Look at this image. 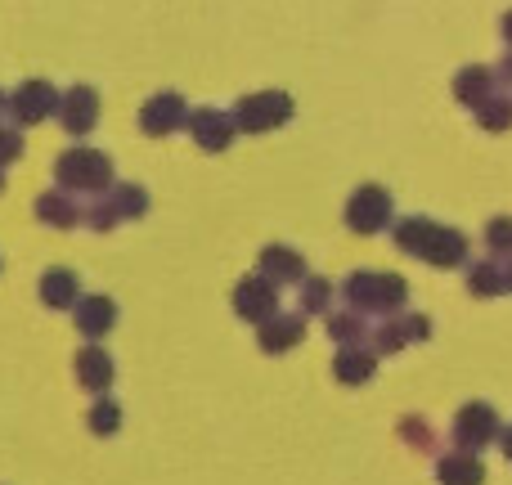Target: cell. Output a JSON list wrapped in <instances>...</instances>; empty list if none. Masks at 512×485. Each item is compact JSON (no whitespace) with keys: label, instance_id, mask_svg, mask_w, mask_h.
<instances>
[{"label":"cell","instance_id":"1","mask_svg":"<svg viewBox=\"0 0 512 485\" xmlns=\"http://www.w3.org/2000/svg\"><path fill=\"white\" fill-rule=\"evenodd\" d=\"M396 247L405 256H418V261L436 265V270H450V265L468 261V239L450 225H436L427 216H409V221L396 225Z\"/></svg>","mask_w":512,"mask_h":485},{"label":"cell","instance_id":"2","mask_svg":"<svg viewBox=\"0 0 512 485\" xmlns=\"http://www.w3.org/2000/svg\"><path fill=\"white\" fill-rule=\"evenodd\" d=\"M342 292L351 301V310H360V315H396L409 297L400 274H373V270H355L342 283Z\"/></svg>","mask_w":512,"mask_h":485},{"label":"cell","instance_id":"3","mask_svg":"<svg viewBox=\"0 0 512 485\" xmlns=\"http://www.w3.org/2000/svg\"><path fill=\"white\" fill-rule=\"evenodd\" d=\"M54 176H59L63 189H86V194H99V189L113 185V162L99 149H68L59 162H54Z\"/></svg>","mask_w":512,"mask_h":485},{"label":"cell","instance_id":"4","mask_svg":"<svg viewBox=\"0 0 512 485\" xmlns=\"http://www.w3.org/2000/svg\"><path fill=\"white\" fill-rule=\"evenodd\" d=\"M450 441L459 445L463 454H481L486 445L499 441V414L486 405V400H472L454 414V427H450Z\"/></svg>","mask_w":512,"mask_h":485},{"label":"cell","instance_id":"5","mask_svg":"<svg viewBox=\"0 0 512 485\" xmlns=\"http://www.w3.org/2000/svg\"><path fill=\"white\" fill-rule=\"evenodd\" d=\"M292 117V99L283 95V90H261V95H248L239 99V108H234V126L239 131H274V126H283Z\"/></svg>","mask_w":512,"mask_h":485},{"label":"cell","instance_id":"6","mask_svg":"<svg viewBox=\"0 0 512 485\" xmlns=\"http://www.w3.org/2000/svg\"><path fill=\"white\" fill-rule=\"evenodd\" d=\"M346 225L355 234H378L391 225V194L382 185H360L346 203Z\"/></svg>","mask_w":512,"mask_h":485},{"label":"cell","instance_id":"7","mask_svg":"<svg viewBox=\"0 0 512 485\" xmlns=\"http://www.w3.org/2000/svg\"><path fill=\"white\" fill-rule=\"evenodd\" d=\"M5 108L14 113L18 126H36V122H45V117L59 108V95H54L50 81H23V86L5 99Z\"/></svg>","mask_w":512,"mask_h":485},{"label":"cell","instance_id":"8","mask_svg":"<svg viewBox=\"0 0 512 485\" xmlns=\"http://www.w3.org/2000/svg\"><path fill=\"white\" fill-rule=\"evenodd\" d=\"M189 131H194L198 149L225 153L234 144V135H239V126H234V113H221V108H198V113H189Z\"/></svg>","mask_w":512,"mask_h":485},{"label":"cell","instance_id":"9","mask_svg":"<svg viewBox=\"0 0 512 485\" xmlns=\"http://www.w3.org/2000/svg\"><path fill=\"white\" fill-rule=\"evenodd\" d=\"M234 310H239L248 324H261V319H270L274 310H279V292H274V283H265L261 274H248V279H239V288H234Z\"/></svg>","mask_w":512,"mask_h":485},{"label":"cell","instance_id":"10","mask_svg":"<svg viewBox=\"0 0 512 485\" xmlns=\"http://www.w3.org/2000/svg\"><path fill=\"white\" fill-rule=\"evenodd\" d=\"M185 122H189V108H185V99H180L176 90H167V95H153L149 104L140 108L144 135H171V131H180Z\"/></svg>","mask_w":512,"mask_h":485},{"label":"cell","instance_id":"11","mask_svg":"<svg viewBox=\"0 0 512 485\" xmlns=\"http://www.w3.org/2000/svg\"><path fill=\"white\" fill-rule=\"evenodd\" d=\"M301 337H306V319H301V315H283V310H274L270 319H261V324H256V342H261L265 355L292 351Z\"/></svg>","mask_w":512,"mask_h":485},{"label":"cell","instance_id":"12","mask_svg":"<svg viewBox=\"0 0 512 485\" xmlns=\"http://www.w3.org/2000/svg\"><path fill=\"white\" fill-rule=\"evenodd\" d=\"M54 113H59V122H63V131L68 135H86L90 126L99 122V95L90 86H72L68 95L59 99Z\"/></svg>","mask_w":512,"mask_h":485},{"label":"cell","instance_id":"13","mask_svg":"<svg viewBox=\"0 0 512 485\" xmlns=\"http://www.w3.org/2000/svg\"><path fill=\"white\" fill-rule=\"evenodd\" d=\"M72 319H77V333L86 337V342H99L104 333H113L117 324V301L113 297H77V306H72Z\"/></svg>","mask_w":512,"mask_h":485},{"label":"cell","instance_id":"14","mask_svg":"<svg viewBox=\"0 0 512 485\" xmlns=\"http://www.w3.org/2000/svg\"><path fill=\"white\" fill-rule=\"evenodd\" d=\"M77 382L90 391V396H108V387H113V378H117V369H113V355L104 351V346H81L77 351Z\"/></svg>","mask_w":512,"mask_h":485},{"label":"cell","instance_id":"15","mask_svg":"<svg viewBox=\"0 0 512 485\" xmlns=\"http://www.w3.org/2000/svg\"><path fill=\"white\" fill-rule=\"evenodd\" d=\"M261 279L274 283V288H279V283H301V279H306V261H301L292 247L270 243L261 252Z\"/></svg>","mask_w":512,"mask_h":485},{"label":"cell","instance_id":"16","mask_svg":"<svg viewBox=\"0 0 512 485\" xmlns=\"http://www.w3.org/2000/svg\"><path fill=\"white\" fill-rule=\"evenodd\" d=\"M378 373V355L364 351V346H342L333 360V378L342 382V387H364V382Z\"/></svg>","mask_w":512,"mask_h":485},{"label":"cell","instance_id":"17","mask_svg":"<svg viewBox=\"0 0 512 485\" xmlns=\"http://www.w3.org/2000/svg\"><path fill=\"white\" fill-rule=\"evenodd\" d=\"M436 481L441 485H486V463H481L477 454L454 450L436 463Z\"/></svg>","mask_w":512,"mask_h":485},{"label":"cell","instance_id":"18","mask_svg":"<svg viewBox=\"0 0 512 485\" xmlns=\"http://www.w3.org/2000/svg\"><path fill=\"white\" fill-rule=\"evenodd\" d=\"M495 95V72L486 68V63H472V68H463L459 77H454V99L468 108L486 104V99Z\"/></svg>","mask_w":512,"mask_h":485},{"label":"cell","instance_id":"19","mask_svg":"<svg viewBox=\"0 0 512 485\" xmlns=\"http://www.w3.org/2000/svg\"><path fill=\"white\" fill-rule=\"evenodd\" d=\"M81 297V283L72 270H45L41 274V301L50 310H72Z\"/></svg>","mask_w":512,"mask_h":485},{"label":"cell","instance_id":"20","mask_svg":"<svg viewBox=\"0 0 512 485\" xmlns=\"http://www.w3.org/2000/svg\"><path fill=\"white\" fill-rule=\"evenodd\" d=\"M36 216H41L45 225H54V230H72V225H81V207L72 203L68 194H41L36 198Z\"/></svg>","mask_w":512,"mask_h":485},{"label":"cell","instance_id":"21","mask_svg":"<svg viewBox=\"0 0 512 485\" xmlns=\"http://www.w3.org/2000/svg\"><path fill=\"white\" fill-rule=\"evenodd\" d=\"M328 337L337 346H364L369 337V324H364L360 310H346V315H328Z\"/></svg>","mask_w":512,"mask_h":485},{"label":"cell","instance_id":"22","mask_svg":"<svg viewBox=\"0 0 512 485\" xmlns=\"http://www.w3.org/2000/svg\"><path fill=\"white\" fill-rule=\"evenodd\" d=\"M108 207H113L117 221H135V216L149 212V194H144L140 185H117L113 194H108Z\"/></svg>","mask_w":512,"mask_h":485},{"label":"cell","instance_id":"23","mask_svg":"<svg viewBox=\"0 0 512 485\" xmlns=\"http://www.w3.org/2000/svg\"><path fill=\"white\" fill-rule=\"evenodd\" d=\"M328 306H333V283L306 274L301 279V315H328Z\"/></svg>","mask_w":512,"mask_h":485},{"label":"cell","instance_id":"24","mask_svg":"<svg viewBox=\"0 0 512 485\" xmlns=\"http://www.w3.org/2000/svg\"><path fill=\"white\" fill-rule=\"evenodd\" d=\"M468 292L472 297H499L504 292V270H499V261H477L468 270Z\"/></svg>","mask_w":512,"mask_h":485},{"label":"cell","instance_id":"25","mask_svg":"<svg viewBox=\"0 0 512 485\" xmlns=\"http://www.w3.org/2000/svg\"><path fill=\"white\" fill-rule=\"evenodd\" d=\"M86 427L95 436H113L117 427H122V405H117L113 396H99L95 405H90V414H86Z\"/></svg>","mask_w":512,"mask_h":485},{"label":"cell","instance_id":"26","mask_svg":"<svg viewBox=\"0 0 512 485\" xmlns=\"http://www.w3.org/2000/svg\"><path fill=\"white\" fill-rule=\"evenodd\" d=\"M472 113H477V122L486 126V131H508L512 126V99L508 95H490L486 104H477Z\"/></svg>","mask_w":512,"mask_h":485},{"label":"cell","instance_id":"27","mask_svg":"<svg viewBox=\"0 0 512 485\" xmlns=\"http://www.w3.org/2000/svg\"><path fill=\"white\" fill-rule=\"evenodd\" d=\"M400 436H405V445H414V450H423V454L436 450V436H432V427H427V418H400Z\"/></svg>","mask_w":512,"mask_h":485},{"label":"cell","instance_id":"28","mask_svg":"<svg viewBox=\"0 0 512 485\" xmlns=\"http://www.w3.org/2000/svg\"><path fill=\"white\" fill-rule=\"evenodd\" d=\"M486 243H490V252H499V256L512 252V216H495V221L486 225Z\"/></svg>","mask_w":512,"mask_h":485},{"label":"cell","instance_id":"29","mask_svg":"<svg viewBox=\"0 0 512 485\" xmlns=\"http://www.w3.org/2000/svg\"><path fill=\"white\" fill-rule=\"evenodd\" d=\"M396 328H400V337H405V346L432 337V319L427 315H396Z\"/></svg>","mask_w":512,"mask_h":485},{"label":"cell","instance_id":"30","mask_svg":"<svg viewBox=\"0 0 512 485\" xmlns=\"http://www.w3.org/2000/svg\"><path fill=\"white\" fill-rule=\"evenodd\" d=\"M18 153H23V135H18L14 126H0V167H5V162H14Z\"/></svg>","mask_w":512,"mask_h":485},{"label":"cell","instance_id":"31","mask_svg":"<svg viewBox=\"0 0 512 485\" xmlns=\"http://www.w3.org/2000/svg\"><path fill=\"white\" fill-rule=\"evenodd\" d=\"M495 81H504V86H512V50L504 54V68L495 72Z\"/></svg>","mask_w":512,"mask_h":485},{"label":"cell","instance_id":"32","mask_svg":"<svg viewBox=\"0 0 512 485\" xmlns=\"http://www.w3.org/2000/svg\"><path fill=\"white\" fill-rule=\"evenodd\" d=\"M499 445H504V459L512 463V427H499Z\"/></svg>","mask_w":512,"mask_h":485},{"label":"cell","instance_id":"33","mask_svg":"<svg viewBox=\"0 0 512 485\" xmlns=\"http://www.w3.org/2000/svg\"><path fill=\"white\" fill-rule=\"evenodd\" d=\"M499 270H504V292H512V261H508V265H499Z\"/></svg>","mask_w":512,"mask_h":485},{"label":"cell","instance_id":"34","mask_svg":"<svg viewBox=\"0 0 512 485\" xmlns=\"http://www.w3.org/2000/svg\"><path fill=\"white\" fill-rule=\"evenodd\" d=\"M504 41L512 45V9H508V14H504Z\"/></svg>","mask_w":512,"mask_h":485},{"label":"cell","instance_id":"35","mask_svg":"<svg viewBox=\"0 0 512 485\" xmlns=\"http://www.w3.org/2000/svg\"><path fill=\"white\" fill-rule=\"evenodd\" d=\"M0 189H5V176H0Z\"/></svg>","mask_w":512,"mask_h":485},{"label":"cell","instance_id":"36","mask_svg":"<svg viewBox=\"0 0 512 485\" xmlns=\"http://www.w3.org/2000/svg\"><path fill=\"white\" fill-rule=\"evenodd\" d=\"M0 108H5V95H0Z\"/></svg>","mask_w":512,"mask_h":485}]
</instances>
